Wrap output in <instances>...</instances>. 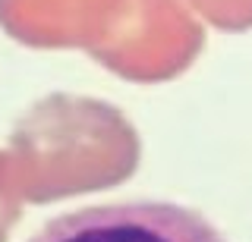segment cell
I'll return each mask as SVG.
<instances>
[{
    "label": "cell",
    "instance_id": "1",
    "mask_svg": "<svg viewBox=\"0 0 252 242\" xmlns=\"http://www.w3.org/2000/svg\"><path fill=\"white\" fill-rule=\"evenodd\" d=\"M29 242H227L208 217L173 201H110L47 220Z\"/></svg>",
    "mask_w": 252,
    "mask_h": 242
}]
</instances>
